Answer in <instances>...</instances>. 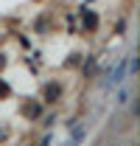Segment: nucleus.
Returning <instances> with one entry per match:
<instances>
[{
    "label": "nucleus",
    "instance_id": "obj_2",
    "mask_svg": "<svg viewBox=\"0 0 140 146\" xmlns=\"http://www.w3.org/2000/svg\"><path fill=\"white\" fill-rule=\"evenodd\" d=\"M45 98H48V101L59 98V84H48V87H45Z\"/></svg>",
    "mask_w": 140,
    "mask_h": 146
},
{
    "label": "nucleus",
    "instance_id": "obj_3",
    "mask_svg": "<svg viewBox=\"0 0 140 146\" xmlns=\"http://www.w3.org/2000/svg\"><path fill=\"white\" fill-rule=\"evenodd\" d=\"M9 93H11V90H9V84L0 79V98H3V96H9Z\"/></svg>",
    "mask_w": 140,
    "mask_h": 146
},
{
    "label": "nucleus",
    "instance_id": "obj_1",
    "mask_svg": "<svg viewBox=\"0 0 140 146\" xmlns=\"http://www.w3.org/2000/svg\"><path fill=\"white\" fill-rule=\"evenodd\" d=\"M22 112H25L28 118H36V115H39V104H36V101H28V104L22 107Z\"/></svg>",
    "mask_w": 140,
    "mask_h": 146
}]
</instances>
